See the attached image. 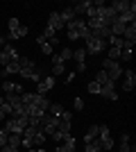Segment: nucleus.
Segmentation results:
<instances>
[{"mask_svg":"<svg viewBox=\"0 0 136 152\" xmlns=\"http://www.w3.org/2000/svg\"><path fill=\"white\" fill-rule=\"evenodd\" d=\"M109 7H111L116 14H123V12H127V9H129V0H113Z\"/></svg>","mask_w":136,"mask_h":152,"instance_id":"21","label":"nucleus"},{"mask_svg":"<svg viewBox=\"0 0 136 152\" xmlns=\"http://www.w3.org/2000/svg\"><path fill=\"white\" fill-rule=\"evenodd\" d=\"M132 50H134V43L125 41L123 48H120V59H123V61H129V59H132Z\"/></svg>","mask_w":136,"mask_h":152,"instance_id":"22","label":"nucleus"},{"mask_svg":"<svg viewBox=\"0 0 136 152\" xmlns=\"http://www.w3.org/2000/svg\"><path fill=\"white\" fill-rule=\"evenodd\" d=\"M2 145H7V132L0 127V148H2Z\"/></svg>","mask_w":136,"mask_h":152,"instance_id":"33","label":"nucleus"},{"mask_svg":"<svg viewBox=\"0 0 136 152\" xmlns=\"http://www.w3.org/2000/svg\"><path fill=\"white\" fill-rule=\"evenodd\" d=\"M2 45H5V39H2V37H0V48H2Z\"/></svg>","mask_w":136,"mask_h":152,"instance_id":"39","label":"nucleus"},{"mask_svg":"<svg viewBox=\"0 0 136 152\" xmlns=\"http://www.w3.org/2000/svg\"><path fill=\"white\" fill-rule=\"evenodd\" d=\"M59 59H61V61H68V59H73V48H64V50L59 52Z\"/></svg>","mask_w":136,"mask_h":152,"instance_id":"30","label":"nucleus"},{"mask_svg":"<svg viewBox=\"0 0 136 152\" xmlns=\"http://www.w3.org/2000/svg\"><path fill=\"white\" fill-rule=\"evenodd\" d=\"M0 150H2V152H20V148H9V145H2Z\"/></svg>","mask_w":136,"mask_h":152,"instance_id":"35","label":"nucleus"},{"mask_svg":"<svg viewBox=\"0 0 136 152\" xmlns=\"http://www.w3.org/2000/svg\"><path fill=\"white\" fill-rule=\"evenodd\" d=\"M107 59L118 61V59H120V48H109V57H107Z\"/></svg>","mask_w":136,"mask_h":152,"instance_id":"31","label":"nucleus"},{"mask_svg":"<svg viewBox=\"0 0 136 152\" xmlns=\"http://www.w3.org/2000/svg\"><path fill=\"white\" fill-rule=\"evenodd\" d=\"M27 27L25 25H20V20L18 18H9V39L12 41H18V39L27 37Z\"/></svg>","mask_w":136,"mask_h":152,"instance_id":"5","label":"nucleus"},{"mask_svg":"<svg viewBox=\"0 0 136 152\" xmlns=\"http://www.w3.org/2000/svg\"><path fill=\"white\" fill-rule=\"evenodd\" d=\"M0 86H2V91H5V93H18V95L23 93V86H20V84H16V82H9V80H5Z\"/></svg>","mask_w":136,"mask_h":152,"instance_id":"18","label":"nucleus"},{"mask_svg":"<svg viewBox=\"0 0 136 152\" xmlns=\"http://www.w3.org/2000/svg\"><path fill=\"white\" fill-rule=\"evenodd\" d=\"M89 7H91V0H82V2H77V5L73 7V12H75V16H79V14H86Z\"/></svg>","mask_w":136,"mask_h":152,"instance_id":"26","label":"nucleus"},{"mask_svg":"<svg viewBox=\"0 0 136 152\" xmlns=\"http://www.w3.org/2000/svg\"><path fill=\"white\" fill-rule=\"evenodd\" d=\"M97 132H100V125H91L89 129H86V134H84V143H93V141L97 139Z\"/></svg>","mask_w":136,"mask_h":152,"instance_id":"23","label":"nucleus"},{"mask_svg":"<svg viewBox=\"0 0 136 152\" xmlns=\"http://www.w3.org/2000/svg\"><path fill=\"white\" fill-rule=\"evenodd\" d=\"M68 39L71 41H77V39H89L91 37V30H89V25H86V20H82V18H75L73 23H68Z\"/></svg>","mask_w":136,"mask_h":152,"instance_id":"1","label":"nucleus"},{"mask_svg":"<svg viewBox=\"0 0 136 152\" xmlns=\"http://www.w3.org/2000/svg\"><path fill=\"white\" fill-rule=\"evenodd\" d=\"M95 82L100 84V86H104V84H109V82H111L109 75H107V70H100V73H97V75H95Z\"/></svg>","mask_w":136,"mask_h":152,"instance_id":"28","label":"nucleus"},{"mask_svg":"<svg viewBox=\"0 0 136 152\" xmlns=\"http://www.w3.org/2000/svg\"><path fill=\"white\" fill-rule=\"evenodd\" d=\"M104 48H107V41H102V39H95V37H89L86 39V55H97V52H102Z\"/></svg>","mask_w":136,"mask_h":152,"instance_id":"7","label":"nucleus"},{"mask_svg":"<svg viewBox=\"0 0 136 152\" xmlns=\"http://www.w3.org/2000/svg\"><path fill=\"white\" fill-rule=\"evenodd\" d=\"M36 43H39V48H41V52H43V55H48V57H52V55H55V48H52V43H48V41H45L43 37H36Z\"/></svg>","mask_w":136,"mask_h":152,"instance_id":"19","label":"nucleus"},{"mask_svg":"<svg viewBox=\"0 0 136 152\" xmlns=\"http://www.w3.org/2000/svg\"><path fill=\"white\" fill-rule=\"evenodd\" d=\"M73 59L77 61V73H84L86 70V50L84 48H77V50H73Z\"/></svg>","mask_w":136,"mask_h":152,"instance_id":"9","label":"nucleus"},{"mask_svg":"<svg viewBox=\"0 0 136 152\" xmlns=\"http://www.w3.org/2000/svg\"><path fill=\"white\" fill-rule=\"evenodd\" d=\"M2 102H5V98H2V95H0V104H2Z\"/></svg>","mask_w":136,"mask_h":152,"instance_id":"41","label":"nucleus"},{"mask_svg":"<svg viewBox=\"0 0 136 152\" xmlns=\"http://www.w3.org/2000/svg\"><path fill=\"white\" fill-rule=\"evenodd\" d=\"M0 73H2V77L18 75V73H20V64H18V59H16V61H9L7 66H2V70H0Z\"/></svg>","mask_w":136,"mask_h":152,"instance_id":"14","label":"nucleus"},{"mask_svg":"<svg viewBox=\"0 0 136 152\" xmlns=\"http://www.w3.org/2000/svg\"><path fill=\"white\" fill-rule=\"evenodd\" d=\"M123 75H125L123 91H134V86H136V73L129 68V70H123Z\"/></svg>","mask_w":136,"mask_h":152,"instance_id":"10","label":"nucleus"},{"mask_svg":"<svg viewBox=\"0 0 136 152\" xmlns=\"http://www.w3.org/2000/svg\"><path fill=\"white\" fill-rule=\"evenodd\" d=\"M48 111H50V116H57V118H61V114H64L66 109L59 104V102H50V107H48Z\"/></svg>","mask_w":136,"mask_h":152,"instance_id":"25","label":"nucleus"},{"mask_svg":"<svg viewBox=\"0 0 136 152\" xmlns=\"http://www.w3.org/2000/svg\"><path fill=\"white\" fill-rule=\"evenodd\" d=\"M100 95H102V98H107V100H118V95H116V89H113V82L104 84L102 89H100Z\"/></svg>","mask_w":136,"mask_h":152,"instance_id":"17","label":"nucleus"},{"mask_svg":"<svg viewBox=\"0 0 136 152\" xmlns=\"http://www.w3.org/2000/svg\"><path fill=\"white\" fill-rule=\"evenodd\" d=\"M30 125V121H27V116H9V118H5V129L7 134H23V129Z\"/></svg>","mask_w":136,"mask_h":152,"instance_id":"2","label":"nucleus"},{"mask_svg":"<svg viewBox=\"0 0 136 152\" xmlns=\"http://www.w3.org/2000/svg\"><path fill=\"white\" fill-rule=\"evenodd\" d=\"M59 18H61V23H64V27H66L68 23H73V20L77 18V16H75V12H73V7H68V9H64V12H59Z\"/></svg>","mask_w":136,"mask_h":152,"instance_id":"20","label":"nucleus"},{"mask_svg":"<svg viewBox=\"0 0 136 152\" xmlns=\"http://www.w3.org/2000/svg\"><path fill=\"white\" fill-rule=\"evenodd\" d=\"M97 143L102 148V152H111L113 150V139H111V132L107 125H100V132H97Z\"/></svg>","mask_w":136,"mask_h":152,"instance_id":"3","label":"nucleus"},{"mask_svg":"<svg viewBox=\"0 0 136 152\" xmlns=\"http://www.w3.org/2000/svg\"><path fill=\"white\" fill-rule=\"evenodd\" d=\"M73 104H75V109H77V111H82V109H84V100H82V98H75V102H73Z\"/></svg>","mask_w":136,"mask_h":152,"instance_id":"34","label":"nucleus"},{"mask_svg":"<svg viewBox=\"0 0 136 152\" xmlns=\"http://www.w3.org/2000/svg\"><path fill=\"white\" fill-rule=\"evenodd\" d=\"M129 134H120V143H118V152H129Z\"/></svg>","mask_w":136,"mask_h":152,"instance_id":"24","label":"nucleus"},{"mask_svg":"<svg viewBox=\"0 0 136 152\" xmlns=\"http://www.w3.org/2000/svg\"><path fill=\"white\" fill-rule=\"evenodd\" d=\"M73 80H75V73H66V80H64V82H66V84H71Z\"/></svg>","mask_w":136,"mask_h":152,"instance_id":"37","label":"nucleus"},{"mask_svg":"<svg viewBox=\"0 0 136 152\" xmlns=\"http://www.w3.org/2000/svg\"><path fill=\"white\" fill-rule=\"evenodd\" d=\"M16 59H20V55L12 43H5L0 48V66H7L9 61H16Z\"/></svg>","mask_w":136,"mask_h":152,"instance_id":"4","label":"nucleus"},{"mask_svg":"<svg viewBox=\"0 0 136 152\" xmlns=\"http://www.w3.org/2000/svg\"><path fill=\"white\" fill-rule=\"evenodd\" d=\"M55 84H57V77H52V75L41 77V82L36 84V93H39V95H45L48 91H52V89H55Z\"/></svg>","mask_w":136,"mask_h":152,"instance_id":"8","label":"nucleus"},{"mask_svg":"<svg viewBox=\"0 0 136 152\" xmlns=\"http://www.w3.org/2000/svg\"><path fill=\"white\" fill-rule=\"evenodd\" d=\"M0 93H2V86H0Z\"/></svg>","mask_w":136,"mask_h":152,"instance_id":"42","label":"nucleus"},{"mask_svg":"<svg viewBox=\"0 0 136 152\" xmlns=\"http://www.w3.org/2000/svg\"><path fill=\"white\" fill-rule=\"evenodd\" d=\"M61 121H68V123H71L73 121V114H71V111H64V114H61Z\"/></svg>","mask_w":136,"mask_h":152,"instance_id":"36","label":"nucleus"},{"mask_svg":"<svg viewBox=\"0 0 136 152\" xmlns=\"http://www.w3.org/2000/svg\"><path fill=\"white\" fill-rule=\"evenodd\" d=\"M66 73V64L59 59V55H52V77H61Z\"/></svg>","mask_w":136,"mask_h":152,"instance_id":"11","label":"nucleus"},{"mask_svg":"<svg viewBox=\"0 0 136 152\" xmlns=\"http://www.w3.org/2000/svg\"><path fill=\"white\" fill-rule=\"evenodd\" d=\"M55 152H68V150H66V145H64V143H57V148H55Z\"/></svg>","mask_w":136,"mask_h":152,"instance_id":"38","label":"nucleus"},{"mask_svg":"<svg viewBox=\"0 0 136 152\" xmlns=\"http://www.w3.org/2000/svg\"><path fill=\"white\" fill-rule=\"evenodd\" d=\"M36 152H45V150H43V148H36Z\"/></svg>","mask_w":136,"mask_h":152,"instance_id":"40","label":"nucleus"},{"mask_svg":"<svg viewBox=\"0 0 136 152\" xmlns=\"http://www.w3.org/2000/svg\"><path fill=\"white\" fill-rule=\"evenodd\" d=\"M123 41H129V43H136V23H127L123 32Z\"/></svg>","mask_w":136,"mask_h":152,"instance_id":"15","label":"nucleus"},{"mask_svg":"<svg viewBox=\"0 0 136 152\" xmlns=\"http://www.w3.org/2000/svg\"><path fill=\"white\" fill-rule=\"evenodd\" d=\"M18 75L23 77V80H32V82H36V84L41 82V73L36 68H20Z\"/></svg>","mask_w":136,"mask_h":152,"instance_id":"13","label":"nucleus"},{"mask_svg":"<svg viewBox=\"0 0 136 152\" xmlns=\"http://www.w3.org/2000/svg\"><path fill=\"white\" fill-rule=\"evenodd\" d=\"M100 89H102V86H100V84H97L95 80H93V82H89V93H93V95H100Z\"/></svg>","mask_w":136,"mask_h":152,"instance_id":"32","label":"nucleus"},{"mask_svg":"<svg viewBox=\"0 0 136 152\" xmlns=\"http://www.w3.org/2000/svg\"><path fill=\"white\" fill-rule=\"evenodd\" d=\"M20 134H7V145L9 148H20Z\"/></svg>","mask_w":136,"mask_h":152,"instance_id":"27","label":"nucleus"},{"mask_svg":"<svg viewBox=\"0 0 136 152\" xmlns=\"http://www.w3.org/2000/svg\"><path fill=\"white\" fill-rule=\"evenodd\" d=\"M48 27H50V30H55V32L64 27L61 18H59V12H50V16H48Z\"/></svg>","mask_w":136,"mask_h":152,"instance_id":"16","label":"nucleus"},{"mask_svg":"<svg viewBox=\"0 0 136 152\" xmlns=\"http://www.w3.org/2000/svg\"><path fill=\"white\" fill-rule=\"evenodd\" d=\"M118 18L123 20V23H136V2H129V9L118 14Z\"/></svg>","mask_w":136,"mask_h":152,"instance_id":"12","label":"nucleus"},{"mask_svg":"<svg viewBox=\"0 0 136 152\" xmlns=\"http://www.w3.org/2000/svg\"><path fill=\"white\" fill-rule=\"evenodd\" d=\"M102 70H107V75H109L111 82H116L118 77L123 75V66L118 61H111V59H104L102 61Z\"/></svg>","mask_w":136,"mask_h":152,"instance_id":"6","label":"nucleus"},{"mask_svg":"<svg viewBox=\"0 0 136 152\" xmlns=\"http://www.w3.org/2000/svg\"><path fill=\"white\" fill-rule=\"evenodd\" d=\"M9 116H12V107H9L7 102H2V104H0V121H5Z\"/></svg>","mask_w":136,"mask_h":152,"instance_id":"29","label":"nucleus"}]
</instances>
